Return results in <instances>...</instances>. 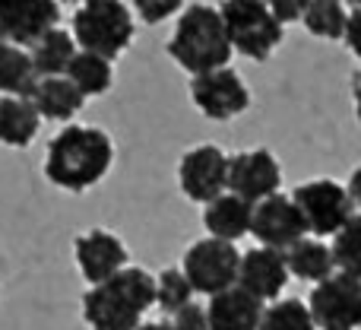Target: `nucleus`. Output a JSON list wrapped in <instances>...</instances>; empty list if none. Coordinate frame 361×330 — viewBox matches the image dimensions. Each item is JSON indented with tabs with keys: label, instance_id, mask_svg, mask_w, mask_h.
Wrapping results in <instances>:
<instances>
[{
	"label": "nucleus",
	"instance_id": "1",
	"mask_svg": "<svg viewBox=\"0 0 361 330\" xmlns=\"http://www.w3.org/2000/svg\"><path fill=\"white\" fill-rule=\"evenodd\" d=\"M114 165V143L102 127L63 124L44 153V178L70 194L95 187Z\"/></svg>",
	"mask_w": 361,
	"mask_h": 330
},
{
	"label": "nucleus",
	"instance_id": "2",
	"mask_svg": "<svg viewBox=\"0 0 361 330\" xmlns=\"http://www.w3.org/2000/svg\"><path fill=\"white\" fill-rule=\"evenodd\" d=\"M80 305L89 330H140L146 312L156 308V276L127 264L108 280L92 283Z\"/></svg>",
	"mask_w": 361,
	"mask_h": 330
},
{
	"label": "nucleus",
	"instance_id": "3",
	"mask_svg": "<svg viewBox=\"0 0 361 330\" xmlns=\"http://www.w3.org/2000/svg\"><path fill=\"white\" fill-rule=\"evenodd\" d=\"M165 51L190 76L216 70V67H228L231 54H235V45H231L228 29H225L222 10L209 4L184 6Z\"/></svg>",
	"mask_w": 361,
	"mask_h": 330
},
{
	"label": "nucleus",
	"instance_id": "4",
	"mask_svg": "<svg viewBox=\"0 0 361 330\" xmlns=\"http://www.w3.org/2000/svg\"><path fill=\"white\" fill-rule=\"evenodd\" d=\"M70 32L82 51H95V54H105L114 61L130 48L137 23H133V10L124 0H80Z\"/></svg>",
	"mask_w": 361,
	"mask_h": 330
},
{
	"label": "nucleus",
	"instance_id": "5",
	"mask_svg": "<svg viewBox=\"0 0 361 330\" xmlns=\"http://www.w3.org/2000/svg\"><path fill=\"white\" fill-rule=\"evenodd\" d=\"M235 51L250 61H267L282 45L286 25L273 16L267 0H222L219 4Z\"/></svg>",
	"mask_w": 361,
	"mask_h": 330
},
{
	"label": "nucleus",
	"instance_id": "6",
	"mask_svg": "<svg viewBox=\"0 0 361 330\" xmlns=\"http://www.w3.org/2000/svg\"><path fill=\"white\" fill-rule=\"evenodd\" d=\"M180 270L187 273L193 293L200 295H216L222 289L235 286L238 283V270H241V251L235 248V242L225 238L206 235L200 242H193L190 248L180 257Z\"/></svg>",
	"mask_w": 361,
	"mask_h": 330
},
{
	"label": "nucleus",
	"instance_id": "7",
	"mask_svg": "<svg viewBox=\"0 0 361 330\" xmlns=\"http://www.w3.org/2000/svg\"><path fill=\"white\" fill-rule=\"evenodd\" d=\"M295 204H298L301 216L307 223V232L317 238L336 235L355 213V200H352L349 187L339 184L333 178H311L292 191Z\"/></svg>",
	"mask_w": 361,
	"mask_h": 330
},
{
	"label": "nucleus",
	"instance_id": "8",
	"mask_svg": "<svg viewBox=\"0 0 361 330\" xmlns=\"http://www.w3.org/2000/svg\"><path fill=\"white\" fill-rule=\"evenodd\" d=\"M307 305L320 330H361V280L336 270L314 283Z\"/></svg>",
	"mask_w": 361,
	"mask_h": 330
},
{
	"label": "nucleus",
	"instance_id": "9",
	"mask_svg": "<svg viewBox=\"0 0 361 330\" xmlns=\"http://www.w3.org/2000/svg\"><path fill=\"white\" fill-rule=\"evenodd\" d=\"M190 102L209 121H231L250 108V89L231 67H216L190 76Z\"/></svg>",
	"mask_w": 361,
	"mask_h": 330
},
{
	"label": "nucleus",
	"instance_id": "10",
	"mask_svg": "<svg viewBox=\"0 0 361 330\" xmlns=\"http://www.w3.org/2000/svg\"><path fill=\"white\" fill-rule=\"evenodd\" d=\"M228 153L216 143H200L187 150L178 163L180 194L193 204H209L222 191H228Z\"/></svg>",
	"mask_w": 361,
	"mask_h": 330
},
{
	"label": "nucleus",
	"instance_id": "11",
	"mask_svg": "<svg viewBox=\"0 0 361 330\" xmlns=\"http://www.w3.org/2000/svg\"><path fill=\"white\" fill-rule=\"evenodd\" d=\"M250 235L260 244H269V248H292L298 238L311 235L307 232V223L301 216L295 197L288 194H269V197L257 200L254 204V223H250Z\"/></svg>",
	"mask_w": 361,
	"mask_h": 330
},
{
	"label": "nucleus",
	"instance_id": "12",
	"mask_svg": "<svg viewBox=\"0 0 361 330\" xmlns=\"http://www.w3.org/2000/svg\"><path fill=\"white\" fill-rule=\"evenodd\" d=\"M73 257H76V267H80L82 280H86L89 286L108 280V276H114L118 270H124L127 264H130L127 244L108 229H89V232H82V235H76Z\"/></svg>",
	"mask_w": 361,
	"mask_h": 330
},
{
	"label": "nucleus",
	"instance_id": "13",
	"mask_svg": "<svg viewBox=\"0 0 361 330\" xmlns=\"http://www.w3.org/2000/svg\"><path fill=\"white\" fill-rule=\"evenodd\" d=\"M282 184L279 159L269 150H244L228 159V191L241 194L244 200H257L276 194Z\"/></svg>",
	"mask_w": 361,
	"mask_h": 330
},
{
	"label": "nucleus",
	"instance_id": "14",
	"mask_svg": "<svg viewBox=\"0 0 361 330\" xmlns=\"http://www.w3.org/2000/svg\"><path fill=\"white\" fill-rule=\"evenodd\" d=\"M288 261L286 251L269 248V244H257V248L241 254V270H238V283L247 293H254L260 302H276L282 289L288 286Z\"/></svg>",
	"mask_w": 361,
	"mask_h": 330
},
{
	"label": "nucleus",
	"instance_id": "15",
	"mask_svg": "<svg viewBox=\"0 0 361 330\" xmlns=\"http://www.w3.org/2000/svg\"><path fill=\"white\" fill-rule=\"evenodd\" d=\"M61 23V4L57 0H0V25L6 42L29 48L38 35Z\"/></svg>",
	"mask_w": 361,
	"mask_h": 330
},
{
	"label": "nucleus",
	"instance_id": "16",
	"mask_svg": "<svg viewBox=\"0 0 361 330\" xmlns=\"http://www.w3.org/2000/svg\"><path fill=\"white\" fill-rule=\"evenodd\" d=\"M263 308H267V302H260L241 283H235V286L209 295V305H206L209 330H257Z\"/></svg>",
	"mask_w": 361,
	"mask_h": 330
},
{
	"label": "nucleus",
	"instance_id": "17",
	"mask_svg": "<svg viewBox=\"0 0 361 330\" xmlns=\"http://www.w3.org/2000/svg\"><path fill=\"white\" fill-rule=\"evenodd\" d=\"M29 99L35 102L38 114H42L44 121H57V124H70V121L80 114V108L86 105V95L80 93V86H76L67 73L38 76Z\"/></svg>",
	"mask_w": 361,
	"mask_h": 330
},
{
	"label": "nucleus",
	"instance_id": "18",
	"mask_svg": "<svg viewBox=\"0 0 361 330\" xmlns=\"http://www.w3.org/2000/svg\"><path fill=\"white\" fill-rule=\"evenodd\" d=\"M250 223H254V204L235 191H222L203 210L206 232L216 238H225V242H238V238L250 235Z\"/></svg>",
	"mask_w": 361,
	"mask_h": 330
},
{
	"label": "nucleus",
	"instance_id": "19",
	"mask_svg": "<svg viewBox=\"0 0 361 330\" xmlns=\"http://www.w3.org/2000/svg\"><path fill=\"white\" fill-rule=\"evenodd\" d=\"M35 102L29 95H0V143L13 150H25L38 137L42 127Z\"/></svg>",
	"mask_w": 361,
	"mask_h": 330
},
{
	"label": "nucleus",
	"instance_id": "20",
	"mask_svg": "<svg viewBox=\"0 0 361 330\" xmlns=\"http://www.w3.org/2000/svg\"><path fill=\"white\" fill-rule=\"evenodd\" d=\"M286 261H288V270L292 276L305 283H320L326 276L336 273V254H333V244L320 242L317 235H305L286 248Z\"/></svg>",
	"mask_w": 361,
	"mask_h": 330
},
{
	"label": "nucleus",
	"instance_id": "21",
	"mask_svg": "<svg viewBox=\"0 0 361 330\" xmlns=\"http://www.w3.org/2000/svg\"><path fill=\"white\" fill-rule=\"evenodd\" d=\"M76 51H80V45H76L73 32L61 29V25L48 29L44 35H38L35 42L29 45V54H32V61H35L38 76L67 73V67H70V61L76 57Z\"/></svg>",
	"mask_w": 361,
	"mask_h": 330
},
{
	"label": "nucleus",
	"instance_id": "22",
	"mask_svg": "<svg viewBox=\"0 0 361 330\" xmlns=\"http://www.w3.org/2000/svg\"><path fill=\"white\" fill-rule=\"evenodd\" d=\"M38 83V70L25 45H0V95H32Z\"/></svg>",
	"mask_w": 361,
	"mask_h": 330
},
{
	"label": "nucleus",
	"instance_id": "23",
	"mask_svg": "<svg viewBox=\"0 0 361 330\" xmlns=\"http://www.w3.org/2000/svg\"><path fill=\"white\" fill-rule=\"evenodd\" d=\"M67 76L80 86V93L86 99H99V95H105L114 86V64H111V57L80 48L76 57L70 61Z\"/></svg>",
	"mask_w": 361,
	"mask_h": 330
},
{
	"label": "nucleus",
	"instance_id": "24",
	"mask_svg": "<svg viewBox=\"0 0 361 330\" xmlns=\"http://www.w3.org/2000/svg\"><path fill=\"white\" fill-rule=\"evenodd\" d=\"M305 29L314 38L324 42H339L345 38V25H349V13H345L343 0H311L305 10Z\"/></svg>",
	"mask_w": 361,
	"mask_h": 330
},
{
	"label": "nucleus",
	"instance_id": "25",
	"mask_svg": "<svg viewBox=\"0 0 361 330\" xmlns=\"http://www.w3.org/2000/svg\"><path fill=\"white\" fill-rule=\"evenodd\" d=\"M257 330H320L311 314V305L301 299H276L263 308V318Z\"/></svg>",
	"mask_w": 361,
	"mask_h": 330
},
{
	"label": "nucleus",
	"instance_id": "26",
	"mask_svg": "<svg viewBox=\"0 0 361 330\" xmlns=\"http://www.w3.org/2000/svg\"><path fill=\"white\" fill-rule=\"evenodd\" d=\"M187 302H193V286L187 273L180 267H165L156 276V308H162L165 314H178Z\"/></svg>",
	"mask_w": 361,
	"mask_h": 330
},
{
	"label": "nucleus",
	"instance_id": "27",
	"mask_svg": "<svg viewBox=\"0 0 361 330\" xmlns=\"http://www.w3.org/2000/svg\"><path fill=\"white\" fill-rule=\"evenodd\" d=\"M333 254H336V270L361 280V213H352L349 223L333 235Z\"/></svg>",
	"mask_w": 361,
	"mask_h": 330
},
{
	"label": "nucleus",
	"instance_id": "28",
	"mask_svg": "<svg viewBox=\"0 0 361 330\" xmlns=\"http://www.w3.org/2000/svg\"><path fill=\"white\" fill-rule=\"evenodd\" d=\"M133 10L146 25H159L184 10V0H133Z\"/></svg>",
	"mask_w": 361,
	"mask_h": 330
},
{
	"label": "nucleus",
	"instance_id": "29",
	"mask_svg": "<svg viewBox=\"0 0 361 330\" xmlns=\"http://www.w3.org/2000/svg\"><path fill=\"white\" fill-rule=\"evenodd\" d=\"M178 330H209V314H206V305H193L187 302L178 314H171Z\"/></svg>",
	"mask_w": 361,
	"mask_h": 330
},
{
	"label": "nucleus",
	"instance_id": "30",
	"mask_svg": "<svg viewBox=\"0 0 361 330\" xmlns=\"http://www.w3.org/2000/svg\"><path fill=\"white\" fill-rule=\"evenodd\" d=\"M267 4L282 25H292V23H298V19H305V10L311 0H267Z\"/></svg>",
	"mask_w": 361,
	"mask_h": 330
},
{
	"label": "nucleus",
	"instance_id": "31",
	"mask_svg": "<svg viewBox=\"0 0 361 330\" xmlns=\"http://www.w3.org/2000/svg\"><path fill=\"white\" fill-rule=\"evenodd\" d=\"M345 45H349V51L361 61V6L349 13V25H345Z\"/></svg>",
	"mask_w": 361,
	"mask_h": 330
},
{
	"label": "nucleus",
	"instance_id": "32",
	"mask_svg": "<svg viewBox=\"0 0 361 330\" xmlns=\"http://www.w3.org/2000/svg\"><path fill=\"white\" fill-rule=\"evenodd\" d=\"M349 194H352V200H355V206H361V165L355 168V172L349 175Z\"/></svg>",
	"mask_w": 361,
	"mask_h": 330
},
{
	"label": "nucleus",
	"instance_id": "33",
	"mask_svg": "<svg viewBox=\"0 0 361 330\" xmlns=\"http://www.w3.org/2000/svg\"><path fill=\"white\" fill-rule=\"evenodd\" d=\"M352 102H355V118L361 121V73H352Z\"/></svg>",
	"mask_w": 361,
	"mask_h": 330
},
{
	"label": "nucleus",
	"instance_id": "34",
	"mask_svg": "<svg viewBox=\"0 0 361 330\" xmlns=\"http://www.w3.org/2000/svg\"><path fill=\"white\" fill-rule=\"evenodd\" d=\"M140 330H178L175 321H143Z\"/></svg>",
	"mask_w": 361,
	"mask_h": 330
},
{
	"label": "nucleus",
	"instance_id": "35",
	"mask_svg": "<svg viewBox=\"0 0 361 330\" xmlns=\"http://www.w3.org/2000/svg\"><path fill=\"white\" fill-rule=\"evenodd\" d=\"M6 42V32H4V25H0V45H4Z\"/></svg>",
	"mask_w": 361,
	"mask_h": 330
},
{
	"label": "nucleus",
	"instance_id": "36",
	"mask_svg": "<svg viewBox=\"0 0 361 330\" xmlns=\"http://www.w3.org/2000/svg\"><path fill=\"white\" fill-rule=\"evenodd\" d=\"M57 4H80V0H57Z\"/></svg>",
	"mask_w": 361,
	"mask_h": 330
},
{
	"label": "nucleus",
	"instance_id": "37",
	"mask_svg": "<svg viewBox=\"0 0 361 330\" xmlns=\"http://www.w3.org/2000/svg\"><path fill=\"white\" fill-rule=\"evenodd\" d=\"M349 4H355V6H361V0H349Z\"/></svg>",
	"mask_w": 361,
	"mask_h": 330
}]
</instances>
